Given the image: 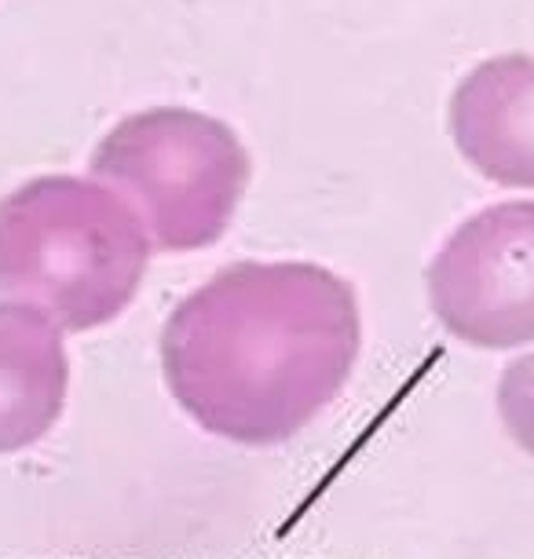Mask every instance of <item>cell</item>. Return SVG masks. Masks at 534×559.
<instances>
[{"label":"cell","instance_id":"6da1fadb","mask_svg":"<svg viewBox=\"0 0 534 559\" xmlns=\"http://www.w3.org/2000/svg\"><path fill=\"white\" fill-rule=\"evenodd\" d=\"M363 347L352 282L304 260H242L176 304L165 384L209 436L275 447L327 409Z\"/></svg>","mask_w":534,"mask_h":559},{"label":"cell","instance_id":"7a4b0ae2","mask_svg":"<svg viewBox=\"0 0 534 559\" xmlns=\"http://www.w3.org/2000/svg\"><path fill=\"white\" fill-rule=\"evenodd\" d=\"M151 238L96 176H37L0 198V300L62 333L114 322L135 300Z\"/></svg>","mask_w":534,"mask_h":559},{"label":"cell","instance_id":"3957f363","mask_svg":"<svg viewBox=\"0 0 534 559\" xmlns=\"http://www.w3.org/2000/svg\"><path fill=\"white\" fill-rule=\"evenodd\" d=\"M88 173L132 205L158 252H198L227 235L253 162L238 132L213 114L151 107L103 135Z\"/></svg>","mask_w":534,"mask_h":559},{"label":"cell","instance_id":"277c9868","mask_svg":"<svg viewBox=\"0 0 534 559\" xmlns=\"http://www.w3.org/2000/svg\"><path fill=\"white\" fill-rule=\"evenodd\" d=\"M428 304L468 347L534 341V202L479 209L428 263Z\"/></svg>","mask_w":534,"mask_h":559},{"label":"cell","instance_id":"5b68a950","mask_svg":"<svg viewBox=\"0 0 534 559\" xmlns=\"http://www.w3.org/2000/svg\"><path fill=\"white\" fill-rule=\"evenodd\" d=\"M450 135L490 183L534 191V56L512 51L468 70L450 96Z\"/></svg>","mask_w":534,"mask_h":559},{"label":"cell","instance_id":"8992f818","mask_svg":"<svg viewBox=\"0 0 534 559\" xmlns=\"http://www.w3.org/2000/svg\"><path fill=\"white\" fill-rule=\"evenodd\" d=\"M70 355L45 314L0 300V453L45 439L67 409Z\"/></svg>","mask_w":534,"mask_h":559},{"label":"cell","instance_id":"52a82bcc","mask_svg":"<svg viewBox=\"0 0 534 559\" xmlns=\"http://www.w3.org/2000/svg\"><path fill=\"white\" fill-rule=\"evenodd\" d=\"M498 417L509 439L534 457V352L512 358L498 381Z\"/></svg>","mask_w":534,"mask_h":559}]
</instances>
